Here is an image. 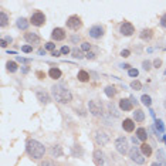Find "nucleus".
I'll use <instances>...</instances> for the list:
<instances>
[{
    "label": "nucleus",
    "instance_id": "f257e3e1",
    "mask_svg": "<svg viewBox=\"0 0 166 166\" xmlns=\"http://www.w3.org/2000/svg\"><path fill=\"white\" fill-rule=\"evenodd\" d=\"M53 91V97L54 100L60 104H70L73 100V95H71L70 89L67 88L64 84H57L51 88Z\"/></svg>",
    "mask_w": 166,
    "mask_h": 166
},
{
    "label": "nucleus",
    "instance_id": "f03ea898",
    "mask_svg": "<svg viewBox=\"0 0 166 166\" xmlns=\"http://www.w3.org/2000/svg\"><path fill=\"white\" fill-rule=\"evenodd\" d=\"M26 151L29 153L30 158L33 159H41L45 153V148L43 144H40L38 140L36 139H29L26 145Z\"/></svg>",
    "mask_w": 166,
    "mask_h": 166
},
{
    "label": "nucleus",
    "instance_id": "7ed1b4c3",
    "mask_svg": "<svg viewBox=\"0 0 166 166\" xmlns=\"http://www.w3.org/2000/svg\"><path fill=\"white\" fill-rule=\"evenodd\" d=\"M92 136H94V142H95L98 146H105L111 139L109 132H107L105 129H95Z\"/></svg>",
    "mask_w": 166,
    "mask_h": 166
},
{
    "label": "nucleus",
    "instance_id": "20e7f679",
    "mask_svg": "<svg viewBox=\"0 0 166 166\" xmlns=\"http://www.w3.org/2000/svg\"><path fill=\"white\" fill-rule=\"evenodd\" d=\"M129 158L132 159L135 163H138V165H144L145 163L144 155H142V152H140L139 148H136V146H132L129 149Z\"/></svg>",
    "mask_w": 166,
    "mask_h": 166
},
{
    "label": "nucleus",
    "instance_id": "39448f33",
    "mask_svg": "<svg viewBox=\"0 0 166 166\" xmlns=\"http://www.w3.org/2000/svg\"><path fill=\"white\" fill-rule=\"evenodd\" d=\"M128 139L125 136H119L115 139V149L121 153V155H125L126 152H128Z\"/></svg>",
    "mask_w": 166,
    "mask_h": 166
},
{
    "label": "nucleus",
    "instance_id": "423d86ee",
    "mask_svg": "<svg viewBox=\"0 0 166 166\" xmlns=\"http://www.w3.org/2000/svg\"><path fill=\"white\" fill-rule=\"evenodd\" d=\"M89 112L94 117H102L104 114V105L100 101H89Z\"/></svg>",
    "mask_w": 166,
    "mask_h": 166
},
{
    "label": "nucleus",
    "instance_id": "0eeeda50",
    "mask_svg": "<svg viewBox=\"0 0 166 166\" xmlns=\"http://www.w3.org/2000/svg\"><path fill=\"white\" fill-rule=\"evenodd\" d=\"M67 27L71 29V30H74V31L80 30L82 27L81 18L78 17V16H71V17H68V20H67Z\"/></svg>",
    "mask_w": 166,
    "mask_h": 166
},
{
    "label": "nucleus",
    "instance_id": "6e6552de",
    "mask_svg": "<svg viewBox=\"0 0 166 166\" xmlns=\"http://www.w3.org/2000/svg\"><path fill=\"white\" fill-rule=\"evenodd\" d=\"M44 23H45V16H44V13H41V11L34 13V14L31 16V18H30V24H33V26H36V27H41Z\"/></svg>",
    "mask_w": 166,
    "mask_h": 166
},
{
    "label": "nucleus",
    "instance_id": "1a4fd4ad",
    "mask_svg": "<svg viewBox=\"0 0 166 166\" xmlns=\"http://www.w3.org/2000/svg\"><path fill=\"white\" fill-rule=\"evenodd\" d=\"M119 33H121L122 36L129 37V36H132V34L135 33V27H133L131 23L124 22V23L121 24V27H119Z\"/></svg>",
    "mask_w": 166,
    "mask_h": 166
},
{
    "label": "nucleus",
    "instance_id": "9d476101",
    "mask_svg": "<svg viewBox=\"0 0 166 166\" xmlns=\"http://www.w3.org/2000/svg\"><path fill=\"white\" fill-rule=\"evenodd\" d=\"M92 160L95 163V166H105V158H104V152L101 149H95L94 155H92Z\"/></svg>",
    "mask_w": 166,
    "mask_h": 166
},
{
    "label": "nucleus",
    "instance_id": "9b49d317",
    "mask_svg": "<svg viewBox=\"0 0 166 166\" xmlns=\"http://www.w3.org/2000/svg\"><path fill=\"white\" fill-rule=\"evenodd\" d=\"M88 34L92 37V38H101L104 36V27L102 26H92L89 29Z\"/></svg>",
    "mask_w": 166,
    "mask_h": 166
},
{
    "label": "nucleus",
    "instance_id": "f8f14e48",
    "mask_svg": "<svg viewBox=\"0 0 166 166\" xmlns=\"http://www.w3.org/2000/svg\"><path fill=\"white\" fill-rule=\"evenodd\" d=\"M65 31H64V29H60V27H57V29L53 30L51 33V38L55 41H63L64 38H65Z\"/></svg>",
    "mask_w": 166,
    "mask_h": 166
},
{
    "label": "nucleus",
    "instance_id": "ddd939ff",
    "mask_svg": "<svg viewBox=\"0 0 166 166\" xmlns=\"http://www.w3.org/2000/svg\"><path fill=\"white\" fill-rule=\"evenodd\" d=\"M36 95H37V98H38V101H40L41 104H48L50 102V95H48L45 91H43V89H37Z\"/></svg>",
    "mask_w": 166,
    "mask_h": 166
},
{
    "label": "nucleus",
    "instance_id": "4468645a",
    "mask_svg": "<svg viewBox=\"0 0 166 166\" xmlns=\"http://www.w3.org/2000/svg\"><path fill=\"white\" fill-rule=\"evenodd\" d=\"M24 38H26V41L29 44H37L40 41V37H38L37 33H26L24 34Z\"/></svg>",
    "mask_w": 166,
    "mask_h": 166
},
{
    "label": "nucleus",
    "instance_id": "2eb2a0df",
    "mask_svg": "<svg viewBox=\"0 0 166 166\" xmlns=\"http://www.w3.org/2000/svg\"><path fill=\"white\" fill-rule=\"evenodd\" d=\"M122 128H124V131H126V132H132L133 129H135V124H133L132 119H124V122H122Z\"/></svg>",
    "mask_w": 166,
    "mask_h": 166
},
{
    "label": "nucleus",
    "instance_id": "dca6fc26",
    "mask_svg": "<svg viewBox=\"0 0 166 166\" xmlns=\"http://www.w3.org/2000/svg\"><path fill=\"white\" fill-rule=\"evenodd\" d=\"M119 108H121L122 111H131L132 109V101L122 98V100L119 101Z\"/></svg>",
    "mask_w": 166,
    "mask_h": 166
},
{
    "label": "nucleus",
    "instance_id": "f3484780",
    "mask_svg": "<svg viewBox=\"0 0 166 166\" xmlns=\"http://www.w3.org/2000/svg\"><path fill=\"white\" fill-rule=\"evenodd\" d=\"M139 149H140V152H142V155L146 156V158H148V156H151V155H152V148L149 146V145H148L146 142H144V144L140 145Z\"/></svg>",
    "mask_w": 166,
    "mask_h": 166
},
{
    "label": "nucleus",
    "instance_id": "a211bd4d",
    "mask_svg": "<svg viewBox=\"0 0 166 166\" xmlns=\"http://www.w3.org/2000/svg\"><path fill=\"white\" fill-rule=\"evenodd\" d=\"M136 138L139 140H146L148 139V132H146V129L145 128H138V131H136Z\"/></svg>",
    "mask_w": 166,
    "mask_h": 166
},
{
    "label": "nucleus",
    "instance_id": "6ab92c4d",
    "mask_svg": "<svg viewBox=\"0 0 166 166\" xmlns=\"http://www.w3.org/2000/svg\"><path fill=\"white\" fill-rule=\"evenodd\" d=\"M50 153H51L53 156H55V158H60V156H63V149H61V146L55 145V146H53L51 149H50Z\"/></svg>",
    "mask_w": 166,
    "mask_h": 166
},
{
    "label": "nucleus",
    "instance_id": "aec40b11",
    "mask_svg": "<svg viewBox=\"0 0 166 166\" xmlns=\"http://www.w3.org/2000/svg\"><path fill=\"white\" fill-rule=\"evenodd\" d=\"M29 24H30V22H27V18H24V17H20L17 20V27L20 30H27Z\"/></svg>",
    "mask_w": 166,
    "mask_h": 166
},
{
    "label": "nucleus",
    "instance_id": "412c9836",
    "mask_svg": "<svg viewBox=\"0 0 166 166\" xmlns=\"http://www.w3.org/2000/svg\"><path fill=\"white\" fill-rule=\"evenodd\" d=\"M104 91H105V95H107L108 98H114V97L117 95V88H115V87H112V85H108V87L104 89Z\"/></svg>",
    "mask_w": 166,
    "mask_h": 166
},
{
    "label": "nucleus",
    "instance_id": "4be33fe9",
    "mask_svg": "<svg viewBox=\"0 0 166 166\" xmlns=\"http://www.w3.org/2000/svg\"><path fill=\"white\" fill-rule=\"evenodd\" d=\"M133 119L136 122H142L145 119V114H144V111H140V109H136L135 112H133Z\"/></svg>",
    "mask_w": 166,
    "mask_h": 166
},
{
    "label": "nucleus",
    "instance_id": "5701e85b",
    "mask_svg": "<svg viewBox=\"0 0 166 166\" xmlns=\"http://www.w3.org/2000/svg\"><path fill=\"white\" fill-rule=\"evenodd\" d=\"M48 75H50L53 80H58V78L61 77V71H60L58 68H51V70L48 71Z\"/></svg>",
    "mask_w": 166,
    "mask_h": 166
},
{
    "label": "nucleus",
    "instance_id": "b1692460",
    "mask_svg": "<svg viewBox=\"0 0 166 166\" xmlns=\"http://www.w3.org/2000/svg\"><path fill=\"white\" fill-rule=\"evenodd\" d=\"M78 80H80L81 82H87V81H89V74L87 73V71L81 70L80 73H78Z\"/></svg>",
    "mask_w": 166,
    "mask_h": 166
},
{
    "label": "nucleus",
    "instance_id": "393cba45",
    "mask_svg": "<svg viewBox=\"0 0 166 166\" xmlns=\"http://www.w3.org/2000/svg\"><path fill=\"white\" fill-rule=\"evenodd\" d=\"M152 36H153V33H152V30H149V29L142 30V33H140V38H142V40H151Z\"/></svg>",
    "mask_w": 166,
    "mask_h": 166
},
{
    "label": "nucleus",
    "instance_id": "a878e982",
    "mask_svg": "<svg viewBox=\"0 0 166 166\" xmlns=\"http://www.w3.org/2000/svg\"><path fill=\"white\" fill-rule=\"evenodd\" d=\"M7 22H9V17L4 11H0V26L2 27H6L7 26Z\"/></svg>",
    "mask_w": 166,
    "mask_h": 166
},
{
    "label": "nucleus",
    "instance_id": "bb28decb",
    "mask_svg": "<svg viewBox=\"0 0 166 166\" xmlns=\"http://www.w3.org/2000/svg\"><path fill=\"white\" fill-rule=\"evenodd\" d=\"M82 153H84V152H82V148L78 144L74 145L73 146V155L74 156H82Z\"/></svg>",
    "mask_w": 166,
    "mask_h": 166
},
{
    "label": "nucleus",
    "instance_id": "cd10ccee",
    "mask_svg": "<svg viewBox=\"0 0 166 166\" xmlns=\"http://www.w3.org/2000/svg\"><path fill=\"white\" fill-rule=\"evenodd\" d=\"M6 67H7L9 73H16V71H17V64H16L14 61H7Z\"/></svg>",
    "mask_w": 166,
    "mask_h": 166
},
{
    "label": "nucleus",
    "instance_id": "c85d7f7f",
    "mask_svg": "<svg viewBox=\"0 0 166 166\" xmlns=\"http://www.w3.org/2000/svg\"><path fill=\"white\" fill-rule=\"evenodd\" d=\"M108 111H109L111 115H114L115 118H118V117H119V112H117V108H115V105L112 102L108 104Z\"/></svg>",
    "mask_w": 166,
    "mask_h": 166
},
{
    "label": "nucleus",
    "instance_id": "c756f323",
    "mask_svg": "<svg viewBox=\"0 0 166 166\" xmlns=\"http://www.w3.org/2000/svg\"><path fill=\"white\" fill-rule=\"evenodd\" d=\"M140 101H142V104H144V105H146V107H151L152 100H151V97H149V95H142Z\"/></svg>",
    "mask_w": 166,
    "mask_h": 166
},
{
    "label": "nucleus",
    "instance_id": "7c9ffc66",
    "mask_svg": "<svg viewBox=\"0 0 166 166\" xmlns=\"http://www.w3.org/2000/svg\"><path fill=\"white\" fill-rule=\"evenodd\" d=\"M40 166H57V165H55V162L51 160V159H44V160L40 162Z\"/></svg>",
    "mask_w": 166,
    "mask_h": 166
},
{
    "label": "nucleus",
    "instance_id": "2f4dec72",
    "mask_svg": "<svg viewBox=\"0 0 166 166\" xmlns=\"http://www.w3.org/2000/svg\"><path fill=\"white\" fill-rule=\"evenodd\" d=\"M73 57L74 58H82L84 55H82V51L80 50V48H74L73 50Z\"/></svg>",
    "mask_w": 166,
    "mask_h": 166
},
{
    "label": "nucleus",
    "instance_id": "473e14b6",
    "mask_svg": "<svg viewBox=\"0 0 166 166\" xmlns=\"http://www.w3.org/2000/svg\"><path fill=\"white\" fill-rule=\"evenodd\" d=\"M131 88L135 89V91H139V89L142 88V84H140L138 80H135V81H132V84H131Z\"/></svg>",
    "mask_w": 166,
    "mask_h": 166
},
{
    "label": "nucleus",
    "instance_id": "72a5a7b5",
    "mask_svg": "<svg viewBox=\"0 0 166 166\" xmlns=\"http://www.w3.org/2000/svg\"><path fill=\"white\" fill-rule=\"evenodd\" d=\"M158 158H159V160H160V162H159V163H166V159H165V152H163L162 149H159V151H158Z\"/></svg>",
    "mask_w": 166,
    "mask_h": 166
},
{
    "label": "nucleus",
    "instance_id": "f704fd0d",
    "mask_svg": "<svg viewBox=\"0 0 166 166\" xmlns=\"http://www.w3.org/2000/svg\"><path fill=\"white\" fill-rule=\"evenodd\" d=\"M7 43H11V37H3V38H2V41H0V45H2V47H6V45H7Z\"/></svg>",
    "mask_w": 166,
    "mask_h": 166
},
{
    "label": "nucleus",
    "instance_id": "c9c22d12",
    "mask_svg": "<svg viewBox=\"0 0 166 166\" xmlns=\"http://www.w3.org/2000/svg\"><path fill=\"white\" fill-rule=\"evenodd\" d=\"M156 129H158L159 132H163V131H165V125H163V122L160 121V119L156 121Z\"/></svg>",
    "mask_w": 166,
    "mask_h": 166
},
{
    "label": "nucleus",
    "instance_id": "e433bc0d",
    "mask_svg": "<svg viewBox=\"0 0 166 166\" xmlns=\"http://www.w3.org/2000/svg\"><path fill=\"white\" fill-rule=\"evenodd\" d=\"M129 77H138V70H135V68H131V70L128 71Z\"/></svg>",
    "mask_w": 166,
    "mask_h": 166
},
{
    "label": "nucleus",
    "instance_id": "4c0bfd02",
    "mask_svg": "<svg viewBox=\"0 0 166 166\" xmlns=\"http://www.w3.org/2000/svg\"><path fill=\"white\" fill-rule=\"evenodd\" d=\"M142 67H144V70H151V61H144V63H142Z\"/></svg>",
    "mask_w": 166,
    "mask_h": 166
},
{
    "label": "nucleus",
    "instance_id": "58836bf2",
    "mask_svg": "<svg viewBox=\"0 0 166 166\" xmlns=\"http://www.w3.org/2000/svg\"><path fill=\"white\" fill-rule=\"evenodd\" d=\"M81 48H82V50H84V51H87V53H88V51H89V48H91V45H89V43H82Z\"/></svg>",
    "mask_w": 166,
    "mask_h": 166
},
{
    "label": "nucleus",
    "instance_id": "ea45409f",
    "mask_svg": "<svg viewBox=\"0 0 166 166\" xmlns=\"http://www.w3.org/2000/svg\"><path fill=\"white\" fill-rule=\"evenodd\" d=\"M22 50H23L24 53H31V51H33V47H31V45H24Z\"/></svg>",
    "mask_w": 166,
    "mask_h": 166
},
{
    "label": "nucleus",
    "instance_id": "a19ab883",
    "mask_svg": "<svg viewBox=\"0 0 166 166\" xmlns=\"http://www.w3.org/2000/svg\"><path fill=\"white\" fill-rule=\"evenodd\" d=\"M54 47H55L54 43H47V44H45V48H47V50H51V51H54Z\"/></svg>",
    "mask_w": 166,
    "mask_h": 166
},
{
    "label": "nucleus",
    "instance_id": "79ce46f5",
    "mask_svg": "<svg viewBox=\"0 0 166 166\" xmlns=\"http://www.w3.org/2000/svg\"><path fill=\"white\" fill-rule=\"evenodd\" d=\"M36 75H37L38 78H40V80H44V78H45V74L43 73V71H37Z\"/></svg>",
    "mask_w": 166,
    "mask_h": 166
},
{
    "label": "nucleus",
    "instance_id": "37998d69",
    "mask_svg": "<svg viewBox=\"0 0 166 166\" xmlns=\"http://www.w3.org/2000/svg\"><path fill=\"white\" fill-rule=\"evenodd\" d=\"M85 57H87L88 60H94V58H95V54H94V53H91V51H88L87 54H85Z\"/></svg>",
    "mask_w": 166,
    "mask_h": 166
},
{
    "label": "nucleus",
    "instance_id": "c03bdc74",
    "mask_svg": "<svg viewBox=\"0 0 166 166\" xmlns=\"http://www.w3.org/2000/svg\"><path fill=\"white\" fill-rule=\"evenodd\" d=\"M160 26L165 27V29H166V14H163V16H162V18H160Z\"/></svg>",
    "mask_w": 166,
    "mask_h": 166
},
{
    "label": "nucleus",
    "instance_id": "a18cd8bd",
    "mask_svg": "<svg viewBox=\"0 0 166 166\" xmlns=\"http://www.w3.org/2000/svg\"><path fill=\"white\" fill-rule=\"evenodd\" d=\"M153 65H155V68H159V67L162 65V61H160L159 58H156L155 61H153Z\"/></svg>",
    "mask_w": 166,
    "mask_h": 166
},
{
    "label": "nucleus",
    "instance_id": "49530a36",
    "mask_svg": "<svg viewBox=\"0 0 166 166\" xmlns=\"http://www.w3.org/2000/svg\"><path fill=\"white\" fill-rule=\"evenodd\" d=\"M129 54H131V51H129V50H122V51H121L122 57H129Z\"/></svg>",
    "mask_w": 166,
    "mask_h": 166
},
{
    "label": "nucleus",
    "instance_id": "de8ad7c7",
    "mask_svg": "<svg viewBox=\"0 0 166 166\" xmlns=\"http://www.w3.org/2000/svg\"><path fill=\"white\" fill-rule=\"evenodd\" d=\"M70 53V48L67 47V45H64L63 48H61V54H68Z\"/></svg>",
    "mask_w": 166,
    "mask_h": 166
},
{
    "label": "nucleus",
    "instance_id": "09e8293b",
    "mask_svg": "<svg viewBox=\"0 0 166 166\" xmlns=\"http://www.w3.org/2000/svg\"><path fill=\"white\" fill-rule=\"evenodd\" d=\"M60 53H61V51H57V50H54V51H53L51 54L54 55V57H58V55H60Z\"/></svg>",
    "mask_w": 166,
    "mask_h": 166
},
{
    "label": "nucleus",
    "instance_id": "8fccbe9b",
    "mask_svg": "<svg viewBox=\"0 0 166 166\" xmlns=\"http://www.w3.org/2000/svg\"><path fill=\"white\" fill-rule=\"evenodd\" d=\"M151 166H162V163H159V162H155V163H152Z\"/></svg>",
    "mask_w": 166,
    "mask_h": 166
},
{
    "label": "nucleus",
    "instance_id": "3c124183",
    "mask_svg": "<svg viewBox=\"0 0 166 166\" xmlns=\"http://www.w3.org/2000/svg\"><path fill=\"white\" fill-rule=\"evenodd\" d=\"M165 108H166V101H165Z\"/></svg>",
    "mask_w": 166,
    "mask_h": 166
}]
</instances>
